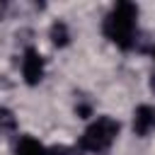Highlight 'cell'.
<instances>
[{
	"label": "cell",
	"mask_w": 155,
	"mask_h": 155,
	"mask_svg": "<svg viewBox=\"0 0 155 155\" xmlns=\"http://www.w3.org/2000/svg\"><path fill=\"white\" fill-rule=\"evenodd\" d=\"M155 128V107L150 104H140L133 111V131L138 136H148Z\"/></svg>",
	"instance_id": "cell-4"
},
{
	"label": "cell",
	"mask_w": 155,
	"mask_h": 155,
	"mask_svg": "<svg viewBox=\"0 0 155 155\" xmlns=\"http://www.w3.org/2000/svg\"><path fill=\"white\" fill-rule=\"evenodd\" d=\"M75 111H78V116H82V119H87V116H90V114H92V109H90V107H87V104H80V107H78V109H75Z\"/></svg>",
	"instance_id": "cell-8"
},
{
	"label": "cell",
	"mask_w": 155,
	"mask_h": 155,
	"mask_svg": "<svg viewBox=\"0 0 155 155\" xmlns=\"http://www.w3.org/2000/svg\"><path fill=\"white\" fill-rule=\"evenodd\" d=\"M0 131H5V133H15L17 131V116L7 107H0Z\"/></svg>",
	"instance_id": "cell-7"
},
{
	"label": "cell",
	"mask_w": 155,
	"mask_h": 155,
	"mask_svg": "<svg viewBox=\"0 0 155 155\" xmlns=\"http://www.w3.org/2000/svg\"><path fill=\"white\" fill-rule=\"evenodd\" d=\"M153 90H155V75H153Z\"/></svg>",
	"instance_id": "cell-9"
},
{
	"label": "cell",
	"mask_w": 155,
	"mask_h": 155,
	"mask_svg": "<svg viewBox=\"0 0 155 155\" xmlns=\"http://www.w3.org/2000/svg\"><path fill=\"white\" fill-rule=\"evenodd\" d=\"M15 155H46V148H44V145H41L36 138L24 136V138H19Z\"/></svg>",
	"instance_id": "cell-6"
},
{
	"label": "cell",
	"mask_w": 155,
	"mask_h": 155,
	"mask_svg": "<svg viewBox=\"0 0 155 155\" xmlns=\"http://www.w3.org/2000/svg\"><path fill=\"white\" fill-rule=\"evenodd\" d=\"M153 58H155V48H153Z\"/></svg>",
	"instance_id": "cell-10"
},
{
	"label": "cell",
	"mask_w": 155,
	"mask_h": 155,
	"mask_svg": "<svg viewBox=\"0 0 155 155\" xmlns=\"http://www.w3.org/2000/svg\"><path fill=\"white\" fill-rule=\"evenodd\" d=\"M119 136V121L111 116H97L82 133L80 138V150L82 153H102L107 150Z\"/></svg>",
	"instance_id": "cell-2"
},
{
	"label": "cell",
	"mask_w": 155,
	"mask_h": 155,
	"mask_svg": "<svg viewBox=\"0 0 155 155\" xmlns=\"http://www.w3.org/2000/svg\"><path fill=\"white\" fill-rule=\"evenodd\" d=\"M138 27V7L133 2H116L114 10L104 17V36L119 48H131Z\"/></svg>",
	"instance_id": "cell-1"
},
{
	"label": "cell",
	"mask_w": 155,
	"mask_h": 155,
	"mask_svg": "<svg viewBox=\"0 0 155 155\" xmlns=\"http://www.w3.org/2000/svg\"><path fill=\"white\" fill-rule=\"evenodd\" d=\"M22 78L27 85H39L44 78V58L31 46L24 51V58H22Z\"/></svg>",
	"instance_id": "cell-3"
},
{
	"label": "cell",
	"mask_w": 155,
	"mask_h": 155,
	"mask_svg": "<svg viewBox=\"0 0 155 155\" xmlns=\"http://www.w3.org/2000/svg\"><path fill=\"white\" fill-rule=\"evenodd\" d=\"M48 36H51L53 46H58V48H63V46H68V44H70V29H68V24H65L63 19H56V22L51 24Z\"/></svg>",
	"instance_id": "cell-5"
}]
</instances>
